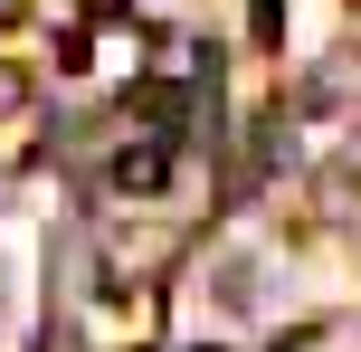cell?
I'll list each match as a JSON object with an SVG mask.
<instances>
[{
    "instance_id": "6da1fadb",
    "label": "cell",
    "mask_w": 361,
    "mask_h": 352,
    "mask_svg": "<svg viewBox=\"0 0 361 352\" xmlns=\"http://www.w3.org/2000/svg\"><path fill=\"white\" fill-rule=\"evenodd\" d=\"M171 181V133H143L133 152H114V190H162Z\"/></svg>"
}]
</instances>
